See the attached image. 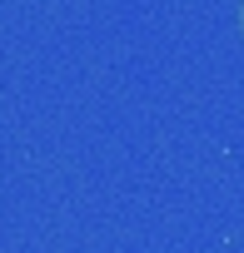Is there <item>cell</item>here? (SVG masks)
Instances as JSON below:
<instances>
[{
    "mask_svg": "<svg viewBox=\"0 0 244 253\" xmlns=\"http://www.w3.org/2000/svg\"><path fill=\"white\" fill-rule=\"evenodd\" d=\"M239 20H244V10H239Z\"/></svg>",
    "mask_w": 244,
    "mask_h": 253,
    "instance_id": "cell-1",
    "label": "cell"
}]
</instances>
